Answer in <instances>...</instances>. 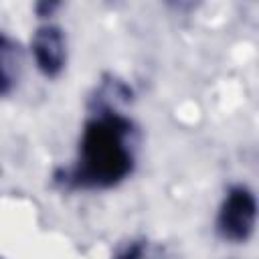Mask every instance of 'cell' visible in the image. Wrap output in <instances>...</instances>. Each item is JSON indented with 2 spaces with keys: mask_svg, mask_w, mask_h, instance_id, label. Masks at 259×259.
<instances>
[{
  "mask_svg": "<svg viewBox=\"0 0 259 259\" xmlns=\"http://www.w3.org/2000/svg\"><path fill=\"white\" fill-rule=\"evenodd\" d=\"M144 253H146V243L144 241H132L111 259H144Z\"/></svg>",
  "mask_w": 259,
  "mask_h": 259,
  "instance_id": "5",
  "label": "cell"
},
{
  "mask_svg": "<svg viewBox=\"0 0 259 259\" xmlns=\"http://www.w3.org/2000/svg\"><path fill=\"white\" fill-rule=\"evenodd\" d=\"M136 125L119 111H93L85 123L77 164L59 170L55 180L67 188H109L134 170Z\"/></svg>",
  "mask_w": 259,
  "mask_h": 259,
  "instance_id": "1",
  "label": "cell"
},
{
  "mask_svg": "<svg viewBox=\"0 0 259 259\" xmlns=\"http://www.w3.org/2000/svg\"><path fill=\"white\" fill-rule=\"evenodd\" d=\"M20 65V47L0 32V95L12 91Z\"/></svg>",
  "mask_w": 259,
  "mask_h": 259,
  "instance_id": "4",
  "label": "cell"
},
{
  "mask_svg": "<svg viewBox=\"0 0 259 259\" xmlns=\"http://www.w3.org/2000/svg\"><path fill=\"white\" fill-rule=\"evenodd\" d=\"M257 198L245 184H235L227 190V196L217 214V233L231 243H245L255 229Z\"/></svg>",
  "mask_w": 259,
  "mask_h": 259,
  "instance_id": "2",
  "label": "cell"
},
{
  "mask_svg": "<svg viewBox=\"0 0 259 259\" xmlns=\"http://www.w3.org/2000/svg\"><path fill=\"white\" fill-rule=\"evenodd\" d=\"M59 6H61L59 2H38V4L34 6V10H36V14H38L40 18H45V16H51Z\"/></svg>",
  "mask_w": 259,
  "mask_h": 259,
  "instance_id": "6",
  "label": "cell"
},
{
  "mask_svg": "<svg viewBox=\"0 0 259 259\" xmlns=\"http://www.w3.org/2000/svg\"><path fill=\"white\" fill-rule=\"evenodd\" d=\"M30 49L38 71L45 77H57L67 61L65 32L57 24H42L30 38Z\"/></svg>",
  "mask_w": 259,
  "mask_h": 259,
  "instance_id": "3",
  "label": "cell"
}]
</instances>
